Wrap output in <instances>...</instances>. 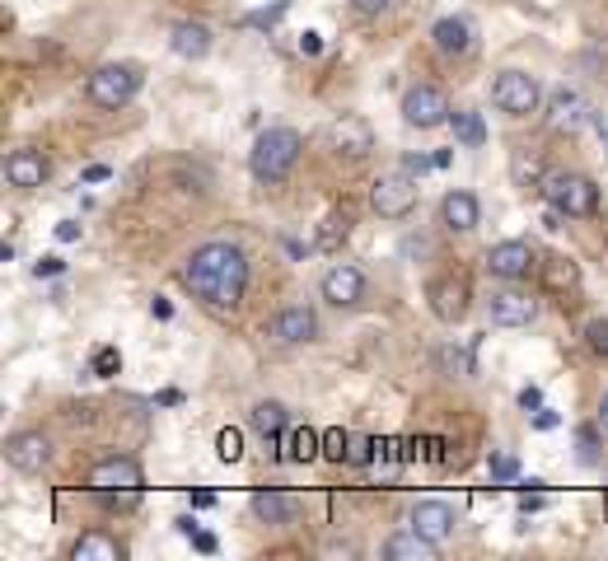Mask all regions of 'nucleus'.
Wrapping results in <instances>:
<instances>
[{
  "label": "nucleus",
  "mask_w": 608,
  "mask_h": 561,
  "mask_svg": "<svg viewBox=\"0 0 608 561\" xmlns=\"http://www.w3.org/2000/svg\"><path fill=\"white\" fill-rule=\"evenodd\" d=\"M408 524L417 528L421 538L445 543L449 534H455V510H449L445 501H417V506H412V514H408Z\"/></svg>",
  "instance_id": "obj_15"
},
{
  "label": "nucleus",
  "mask_w": 608,
  "mask_h": 561,
  "mask_svg": "<svg viewBox=\"0 0 608 561\" xmlns=\"http://www.w3.org/2000/svg\"><path fill=\"white\" fill-rule=\"evenodd\" d=\"M57 239L61 244H75V239H80V221H61L57 225Z\"/></svg>",
  "instance_id": "obj_38"
},
{
  "label": "nucleus",
  "mask_w": 608,
  "mask_h": 561,
  "mask_svg": "<svg viewBox=\"0 0 608 561\" xmlns=\"http://www.w3.org/2000/svg\"><path fill=\"white\" fill-rule=\"evenodd\" d=\"M520 408H524V412H538V408H543V394H538V388H524V394H520Z\"/></svg>",
  "instance_id": "obj_40"
},
{
  "label": "nucleus",
  "mask_w": 608,
  "mask_h": 561,
  "mask_svg": "<svg viewBox=\"0 0 608 561\" xmlns=\"http://www.w3.org/2000/svg\"><path fill=\"white\" fill-rule=\"evenodd\" d=\"M300 150H305V140L295 127H268L253 140L248 169H253L258 183H281V178H290L295 164H300Z\"/></svg>",
  "instance_id": "obj_2"
},
{
  "label": "nucleus",
  "mask_w": 608,
  "mask_h": 561,
  "mask_svg": "<svg viewBox=\"0 0 608 561\" xmlns=\"http://www.w3.org/2000/svg\"><path fill=\"white\" fill-rule=\"evenodd\" d=\"M61 272H66V262H61V258H42L38 267H34L38 280H42V276H61Z\"/></svg>",
  "instance_id": "obj_36"
},
{
  "label": "nucleus",
  "mask_w": 608,
  "mask_h": 561,
  "mask_svg": "<svg viewBox=\"0 0 608 561\" xmlns=\"http://www.w3.org/2000/svg\"><path fill=\"white\" fill-rule=\"evenodd\" d=\"M154 319H174V304H169V300H160V295H154Z\"/></svg>",
  "instance_id": "obj_43"
},
{
  "label": "nucleus",
  "mask_w": 608,
  "mask_h": 561,
  "mask_svg": "<svg viewBox=\"0 0 608 561\" xmlns=\"http://www.w3.org/2000/svg\"><path fill=\"white\" fill-rule=\"evenodd\" d=\"M402 169H408L412 178H421V174H431V169H441V164H435V154H408V160H402Z\"/></svg>",
  "instance_id": "obj_34"
},
{
  "label": "nucleus",
  "mask_w": 608,
  "mask_h": 561,
  "mask_svg": "<svg viewBox=\"0 0 608 561\" xmlns=\"http://www.w3.org/2000/svg\"><path fill=\"white\" fill-rule=\"evenodd\" d=\"M286 421H290V412H286V402H276V398H262V402H253V412H248V426H253L262 440H281Z\"/></svg>",
  "instance_id": "obj_22"
},
{
  "label": "nucleus",
  "mask_w": 608,
  "mask_h": 561,
  "mask_svg": "<svg viewBox=\"0 0 608 561\" xmlns=\"http://www.w3.org/2000/svg\"><path fill=\"white\" fill-rule=\"evenodd\" d=\"M290 496L281 491V487H258L253 491V514L258 520H268V524H286L290 520Z\"/></svg>",
  "instance_id": "obj_24"
},
{
  "label": "nucleus",
  "mask_w": 608,
  "mask_h": 561,
  "mask_svg": "<svg viewBox=\"0 0 608 561\" xmlns=\"http://www.w3.org/2000/svg\"><path fill=\"white\" fill-rule=\"evenodd\" d=\"M585 117H590V108L581 103V94H571V89L553 94V127H567V132H575Z\"/></svg>",
  "instance_id": "obj_25"
},
{
  "label": "nucleus",
  "mask_w": 608,
  "mask_h": 561,
  "mask_svg": "<svg viewBox=\"0 0 608 561\" xmlns=\"http://www.w3.org/2000/svg\"><path fill=\"white\" fill-rule=\"evenodd\" d=\"M136 89H140V71L127 66V61H108V66L89 75V103L99 108H127L136 99Z\"/></svg>",
  "instance_id": "obj_4"
},
{
  "label": "nucleus",
  "mask_w": 608,
  "mask_h": 561,
  "mask_svg": "<svg viewBox=\"0 0 608 561\" xmlns=\"http://www.w3.org/2000/svg\"><path fill=\"white\" fill-rule=\"evenodd\" d=\"M351 5L361 10V14H384L388 5H394V0H351Z\"/></svg>",
  "instance_id": "obj_39"
},
{
  "label": "nucleus",
  "mask_w": 608,
  "mask_h": 561,
  "mask_svg": "<svg viewBox=\"0 0 608 561\" xmlns=\"http://www.w3.org/2000/svg\"><path fill=\"white\" fill-rule=\"evenodd\" d=\"M319 47H323V42H319V34H305V38H300V52H309V57H314Z\"/></svg>",
  "instance_id": "obj_44"
},
{
  "label": "nucleus",
  "mask_w": 608,
  "mask_h": 561,
  "mask_svg": "<svg viewBox=\"0 0 608 561\" xmlns=\"http://www.w3.org/2000/svg\"><path fill=\"white\" fill-rule=\"evenodd\" d=\"M487 319L496 327H529L538 319V300L520 286H501V290H492V300H487Z\"/></svg>",
  "instance_id": "obj_8"
},
{
  "label": "nucleus",
  "mask_w": 608,
  "mask_h": 561,
  "mask_svg": "<svg viewBox=\"0 0 608 561\" xmlns=\"http://www.w3.org/2000/svg\"><path fill=\"white\" fill-rule=\"evenodd\" d=\"M534 426H538V431H553V426H557V416H553L548 408H538V416H534Z\"/></svg>",
  "instance_id": "obj_42"
},
{
  "label": "nucleus",
  "mask_w": 608,
  "mask_h": 561,
  "mask_svg": "<svg viewBox=\"0 0 608 561\" xmlns=\"http://www.w3.org/2000/svg\"><path fill=\"white\" fill-rule=\"evenodd\" d=\"M108 174H113V169H108V164H89V169H85V183H103Z\"/></svg>",
  "instance_id": "obj_41"
},
{
  "label": "nucleus",
  "mask_w": 608,
  "mask_h": 561,
  "mask_svg": "<svg viewBox=\"0 0 608 561\" xmlns=\"http://www.w3.org/2000/svg\"><path fill=\"white\" fill-rule=\"evenodd\" d=\"M75 561H122V543L108 534H80L71 548Z\"/></svg>",
  "instance_id": "obj_23"
},
{
  "label": "nucleus",
  "mask_w": 608,
  "mask_h": 561,
  "mask_svg": "<svg viewBox=\"0 0 608 561\" xmlns=\"http://www.w3.org/2000/svg\"><path fill=\"white\" fill-rule=\"evenodd\" d=\"M585 341H590V351L608 361V319H595V323H590V327H585Z\"/></svg>",
  "instance_id": "obj_33"
},
{
  "label": "nucleus",
  "mask_w": 608,
  "mask_h": 561,
  "mask_svg": "<svg viewBox=\"0 0 608 561\" xmlns=\"http://www.w3.org/2000/svg\"><path fill=\"white\" fill-rule=\"evenodd\" d=\"M361 295H365L361 267H351V262H337V267L323 272V300H327V304L347 309V304H361Z\"/></svg>",
  "instance_id": "obj_12"
},
{
  "label": "nucleus",
  "mask_w": 608,
  "mask_h": 561,
  "mask_svg": "<svg viewBox=\"0 0 608 561\" xmlns=\"http://www.w3.org/2000/svg\"><path fill=\"white\" fill-rule=\"evenodd\" d=\"M327 140H333V150H337V154H347V160H361V154L374 150L370 122H365V117H356V113L337 117V122H333V132H327Z\"/></svg>",
  "instance_id": "obj_14"
},
{
  "label": "nucleus",
  "mask_w": 608,
  "mask_h": 561,
  "mask_svg": "<svg viewBox=\"0 0 608 561\" xmlns=\"http://www.w3.org/2000/svg\"><path fill=\"white\" fill-rule=\"evenodd\" d=\"M347 454H351V435L347 431H323V459H333V463H347Z\"/></svg>",
  "instance_id": "obj_27"
},
{
  "label": "nucleus",
  "mask_w": 608,
  "mask_h": 561,
  "mask_svg": "<svg viewBox=\"0 0 608 561\" xmlns=\"http://www.w3.org/2000/svg\"><path fill=\"white\" fill-rule=\"evenodd\" d=\"M514 473H520V463H514L510 454H501V459H492V477H496V482H510Z\"/></svg>",
  "instance_id": "obj_35"
},
{
  "label": "nucleus",
  "mask_w": 608,
  "mask_h": 561,
  "mask_svg": "<svg viewBox=\"0 0 608 561\" xmlns=\"http://www.w3.org/2000/svg\"><path fill=\"white\" fill-rule=\"evenodd\" d=\"M169 47H174L183 61H201L211 52V28L201 20H183V24H174V34H169Z\"/></svg>",
  "instance_id": "obj_18"
},
{
  "label": "nucleus",
  "mask_w": 608,
  "mask_h": 561,
  "mask_svg": "<svg viewBox=\"0 0 608 561\" xmlns=\"http://www.w3.org/2000/svg\"><path fill=\"white\" fill-rule=\"evenodd\" d=\"M431 38H435V47H441L445 57H463L468 47H473V24L459 20V14H445V20L431 28Z\"/></svg>",
  "instance_id": "obj_21"
},
{
  "label": "nucleus",
  "mask_w": 608,
  "mask_h": 561,
  "mask_svg": "<svg viewBox=\"0 0 608 561\" xmlns=\"http://www.w3.org/2000/svg\"><path fill=\"white\" fill-rule=\"evenodd\" d=\"M5 463L14 473H42L47 463H52V440H47L42 431H20L5 440Z\"/></svg>",
  "instance_id": "obj_9"
},
{
  "label": "nucleus",
  "mask_w": 608,
  "mask_h": 561,
  "mask_svg": "<svg viewBox=\"0 0 608 561\" xmlns=\"http://www.w3.org/2000/svg\"><path fill=\"white\" fill-rule=\"evenodd\" d=\"M529 267H534V248L520 244V239H506V244L487 248V276H496V280H524Z\"/></svg>",
  "instance_id": "obj_11"
},
{
  "label": "nucleus",
  "mask_w": 608,
  "mask_h": 561,
  "mask_svg": "<svg viewBox=\"0 0 608 561\" xmlns=\"http://www.w3.org/2000/svg\"><path fill=\"white\" fill-rule=\"evenodd\" d=\"M47 174H52V169H47V160L38 150H10L5 154V183L10 187H42L47 183Z\"/></svg>",
  "instance_id": "obj_17"
},
{
  "label": "nucleus",
  "mask_w": 608,
  "mask_h": 561,
  "mask_svg": "<svg viewBox=\"0 0 608 561\" xmlns=\"http://www.w3.org/2000/svg\"><path fill=\"white\" fill-rule=\"evenodd\" d=\"M402 117H408V127H417V132L445 127L449 122V99L435 85H412L408 99H402Z\"/></svg>",
  "instance_id": "obj_7"
},
{
  "label": "nucleus",
  "mask_w": 608,
  "mask_h": 561,
  "mask_svg": "<svg viewBox=\"0 0 608 561\" xmlns=\"http://www.w3.org/2000/svg\"><path fill=\"white\" fill-rule=\"evenodd\" d=\"M290 449L286 454L295 459V463H309V459H319L323 454V435L314 431V426H300V431H290V440H286Z\"/></svg>",
  "instance_id": "obj_26"
},
{
  "label": "nucleus",
  "mask_w": 608,
  "mask_h": 561,
  "mask_svg": "<svg viewBox=\"0 0 608 561\" xmlns=\"http://www.w3.org/2000/svg\"><path fill=\"white\" fill-rule=\"evenodd\" d=\"M380 459V440H370V435H351V454H347V463H374Z\"/></svg>",
  "instance_id": "obj_31"
},
{
  "label": "nucleus",
  "mask_w": 608,
  "mask_h": 561,
  "mask_svg": "<svg viewBox=\"0 0 608 561\" xmlns=\"http://www.w3.org/2000/svg\"><path fill=\"white\" fill-rule=\"evenodd\" d=\"M455 136L463 140V146H482V117L477 113H455Z\"/></svg>",
  "instance_id": "obj_30"
},
{
  "label": "nucleus",
  "mask_w": 608,
  "mask_h": 561,
  "mask_svg": "<svg viewBox=\"0 0 608 561\" xmlns=\"http://www.w3.org/2000/svg\"><path fill=\"white\" fill-rule=\"evenodd\" d=\"M431 309H435V319H441V323H459L468 314V286L459 276L431 280Z\"/></svg>",
  "instance_id": "obj_16"
},
{
  "label": "nucleus",
  "mask_w": 608,
  "mask_h": 561,
  "mask_svg": "<svg viewBox=\"0 0 608 561\" xmlns=\"http://www.w3.org/2000/svg\"><path fill=\"white\" fill-rule=\"evenodd\" d=\"M117 370H122L117 347H99V351H94V374H99V379H113Z\"/></svg>",
  "instance_id": "obj_32"
},
{
  "label": "nucleus",
  "mask_w": 608,
  "mask_h": 561,
  "mask_svg": "<svg viewBox=\"0 0 608 561\" xmlns=\"http://www.w3.org/2000/svg\"><path fill=\"white\" fill-rule=\"evenodd\" d=\"M599 426H604V431H608V394H604V398H599Z\"/></svg>",
  "instance_id": "obj_47"
},
{
  "label": "nucleus",
  "mask_w": 608,
  "mask_h": 561,
  "mask_svg": "<svg viewBox=\"0 0 608 561\" xmlns=\"http://www.w3.org/2000/svg\"><path fill=\"white\" fill-rule=\"evenodd\" d=\"M477 215H482V207H477V197H473V192H463V187L445 192V201H441V221H445L449 229H459V234L477 229Z\"/></svg>",
  "instance_id": "obj_20"
},
{
  "label": "nucleus",
  "mask_w": 608,
  "mask_h": 561,
  "mask_svg": "<svg viewBox=\"0 0 608 561\" xmlns=\"http://www.w3.org/2000/svg\"><path fill=\"white\" fill-rule=\"evenodd\" d=\"M435 552H441V543L421 538L412 524L402 528V534H394V538L384 543V557H388V561H435Z\"/></svg>",
  "instance_id": "obj_19"
},
{
  "label": "nucleus",
  "mask_w": 608,
  "mask_h": 561,
  "mask_svg": "<svg viewBox=\"0 0 608 561\" xmlns=\"http://www.w3.org/2000/svg\"><path fill=\"white\" fill-rule=\"evenodd\" d=\"M183 286L197 295L207 309L215 314H229V309L244 304V290H248V258L239 244L229 239H211L193 248V258H187L183 267Z\"/></svg>",
  "instance_id": "obj_1"
},
{
  "label": "nucleus",
  "mask_w": 608,
  "mask_h": 561,
  "mask_svg": "<svg viewBox=\"0 0 608 561\" xmlns=\"http://www.w3.org/2000/svg\"><path fill=\"white\" fill-rule=\"evenodd\" d=\"M514 183H524V187H543V164L534 160V154H514Z\"/></svg>",
  "instance_id": "obj_28"
},
{
  "label": "nucleus",
  "mask_w": 608,
  "mask_h": 561,
  "mask_svg": "<svg viewBox=\"0 0 608 561\" xmlns=\"http://www.w3.org/2000/svg\"><path fill=\"white\" fill-rule=\"evenodd\" d=\"M89 491L94 496H117V491L136 496L140 491V467H136V459H103V463H94Z\"/></svg>",
  "instance_id": "obj_10"
},
{
  "label": "nucleus",
  "mask_w": 608,
  "mask_h": 561,
  "mask_svg": "<svg viewBox=\"0 0 608 561\" xmlns=\"http://www.w3.org/2000/svg\"><path fill=\"white\" fill-rule=\"evenodd\" d=\"M575 445H581V459L585 463H595V431H581V435H575Z\"/></svg>",
  "instance_id": "obj_37"
},
{
  "label": "nucleus",
  "mask_w": 608,
  "mask_h": 561,
  "mask_svg": "<svg viewBox=\"0 0 608 561\" xmlns=\"http://www.w3.org/2000/svg\"><path fill=\"white\" fill-rule=\"evenodd\" d=\"M193 506H197V510H211V506H215V496H211V491H197V496H193Z\"/></svg>",
  "instance_id": "obj_45"
},
{
  "label": "nucleus",
  "mask_w": 608,
  "mask_h": 561,
  "mask_svg": "<svg viewBox=\"0 0 608 561\" xmlns=\"http://www.w3.org/2000/svg\"><path fill=\"white\" fill-rule=\"evenodd\" d=\"M215 454H221L225 463H239L244 459V435L234 431V426H225L221 435H215Z\"/></svg>",
  "instance_id": "obj_29"
},
{
  "label": "nucleus",
  "mask_w": 608,
  "mask_h": 561,
  "mask_svg": "<svg viewBox=\"0 0 608 561\" xmlns=\"http://www.w3.org/2000/svg\"><path fill=\"white\" fill-rule=\"evenodd\" d=\"M370 207L384 215V221H402L412 207H417V178L408 169H398V174H380L370 187Z\"/></svg>",
  "instance_id": "obj_6"
},
{
  "label": "nucleus",
  "mask_w": 608,
  "mask_h": 561,
  "mask_svg": "<svg viewBox=\"0 0 608 561\" xmlns=\"http://www.w3.org/2000/svg\"><path fill=\"white\" fill-rule=\"evenodd\" d=\"M538 99H543V89H538V80L529 71H501L496 75V85H492V103L501 108V113H510V117L538 113Z\"/></svg>",
  "instance_id": "obj_5"
},
{
  "label": "nucleus",
  "mask_w": 608,
  "mask_h": 561,
  "mask_svg": "<svg viewBox=\"0 0 608 561\" xmlns=\"http://www.w3.org/2000/svg\"><path fill=\"white\" fill-rule=\"evenodd\" d=\"M272 337L286 341V347H305V341L319 337V314H314V309H305V304L281 309V314L272 319Z\"/></svg>",
  "instance_id": "obj_13"
},
{
  "label": "nucleus",
  "mask_w": 608,
  "mask_h": 561,
  "mask_svg": "<svg viewBox=\"0 0 608 561\" xmlns=\"http://www.w3.org/2000/svg\"><path fill=\"white\" fill-rule=\"evenodd\" d=\"M538 192L548 197V207L561 211V215H595L599 211V187H595V178H585V174H567V169H557V174L543 178Z\"/></svg>",
  "instance_id": "obj_3"
},
{
  "label": "nucleus",
  "mask_w": 608,
  "mask_h": 561,
  "mask_svg": "<svg viewBox=\"0 0 608 561\" xmlns=\"http://www.w3.org/2000/svg\"><path fill=\"white\" fill-rule=\"evenodd\" d=\"M197 538V552H215V538L211 534H193Z\"/></svg>",
  "instance_id": "obj_46"
}]
</instances>
